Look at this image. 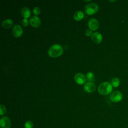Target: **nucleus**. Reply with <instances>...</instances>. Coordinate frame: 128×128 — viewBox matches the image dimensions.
<instances>
[{
  "mask_svg": "<svg viewBox=\"0 0 128 128\" xmlns=\"http://www.w3.org/2000/svg\"><path fill=\"white\" fill-rule=\"evenodd\" d=\"M62 47L58 44L52 45L48 50V54L52 58H57L62 54L63 53Z\"/></svg>",
  "mask_w": 128,
  "mask_h": 128,
  "instance_id": "obj_1",
  "label": "nucleus"
},
{
  "mask_svg": "<svg viewBox=\"0 0 128 128\" xmlns=\"http://www.w3.org/2000/svg\"><path fill=\"white\" fill-rule=\"evenodd\" d=\"M112 90V86L109 82H105L100 84L98 88V92L102 95H108Z\"/></svg>",
  "mask_w": 128,
  "mask_h": 128,
  "instance_id": "obj_2",
  "label": "nucleus"
},
{
  "mask_svg": "<svg viewBox=\"0 0 128 128\" xmlns=\"http://www.w3.org/2000/svg\"><path fill=\"white\" fill-rule=\"evenodd\" d=\"M98 10V6L96 3H90L86 4L84 8V12L86 14L88 15L92 14L96 12Z\"/></svg>",
  "mask_w": 128,
  "mask_h": 128,
  "instance_id": "obj_3",
  "label": "nucleus"
},
{
  "mask_svg": "<svg viewBox=\"0 0 128 128\" xmlns=\"http://www.w3.org/2000/svg\"><path fill=\"white\" fill-rule=\"evenodd\" d=\"M110 98L112 102H118L122 100V94L120 91L116 90L110 94Z\"/></svg>",
  "mask_w": 128,
  "mask_h": 128,
  "instance_id": "obj_4",
  "label": "nucleus"
},
{
  "mask_svg": "<svg viewBox=\"0 0 128 128\" xmlns=\"http://www.w3.org/2000/svg\"><path fill=\"white\" fill-rule=\"evenodd\" d=\"M0 126L2 128H10L12 123L10 118L6 116H3L0 119Z\"/></svg>",
  "mask_w": 128,
  "mask_h": 128,
  "instance_id": "obj_5",
  "label": "nucleus"
},
{
  "mask_svg": "<svg viewBox=\"0 0 128 128\" xmlns=\"http://www.w3.org/2000/svg\"><path fill=\"white\" fill-rule=\"evenodd\" d=\"M29 22L30 26L34 28H38L40 26L41 24V20L40 18L36 16H31L29 20Z\"/></svg>",
  "mask_w": 128,
  "mask_h": 128,
  "instance_id": "obj_6",
  "label": "nucleus"
},
{
  "mask_svg": "<svg viewBox=\"0 0 128 128\" xmlns=\"http://www.w3.org/2000/svg\"><path fill=\"white\" fill-rule=\"evenodd\" d=\"M88 26L92 30H95L98 28L99 22L96 18H92L88 22Z\"/></svg>",
  "mask_w": 128,
  "mask_h": 128,
  "instance_id": "obj_7",
  "label": "nucleus"
},
{
  "mask_svg": "<svg viewBox=\"0 0 128 128\" xmlns=\"http://www.w3.org/2000/svg\"><path fill=\"white\" fill-rule=\"evenodd\" d=\"M12 35L16 38L20 37L22 34V29L19 24H15L12 29Z\"/></svg>",
  "mask_w": 128,
  "mask_h": 128,
  "instance_id": "obj_8",
  "label": "nucleus"
},
{
  "mask_svg": "<svg viewBox=\"0 0 128 128\" xmlns=\"http://www.w3.org/2000/svg\"><path fill=\"white\" fill-rule=\"evenodd\" d=\"M74 80L75 82L78 84H82L86 82V78L82 74L78 72L74 75Z\"/></svg>",
  "mask_w": 128,
  "mask_h": 128,
  "instance_id": "obj_9",
  "label": "nucleus"
},
{
  "mask_svg": "<svg viewBox=\"0 0 128 128\" xmlns=\"http://www.w3.org/2000/svg\"><path fill=\"white\" fill-rule=\"evenodd\" d=\"M92 40L96 44H100L102 40V34L98 32H94L91 36Z\"/></svg>",
  "mask_w": 128,
  "mask_h": 128,
  "instance_id": "obj_10",
  "label": "nucleus"
},
{
  "mask_svg": "<svg viewBox=\"0 0 128 128\" xmlns=\"http://www.w3.org/2000/svg\"><path fill=\"white\" fill-rule=\"evenodd\" d=\"M96 88V86L93 82H88L84 84V90L89 93L94 92Z\"/></svg>",
  "mask_w": 128,
  "mask_h": 128,
  "instance_id": "obj_11",
  "label": "nucleus"
},
{
  "mask_svg": "<svg viewBox=\"0 0 128 128\" xmlns=\"http://www.w3.org/2000/svg\"><path fill=\"white\" fill-rule=\"evenodd\" d=\"M20 12L24 18H29L31 15L30 10L28 7L26 6H24L22 8Z\"/></svg>",
  "mask_w": 128,
  "mask_h": 128,
  "instance_id": "obj_12",
  "label": "nucleus"
},
{
  "mask_svg": "<svg viewBox=\"0 0 128 128\" xmlns=\"http://www.w3.org/2000/svg\"><path fill=\"white\" fill-rule=\"evenodd\" d=\"M12 25H13V22L10 18L6 19L2 23V26L5 28H10V27L12 26Z\"/></svg>",
  "mask_w": 128,
  "mask_h": 128,
  "instance_id": "obj_13",
  "label": "nucleus"
},
{
  "mask_svg": "<svg viewBox=\"0 0 128 128\" xmlns=\"http://www.w3.org/2000/svg\"><path fill=\"white\" fill-rule=\"evenodd\" d=\"M73 17L75 20H80L84 18V14L82 10H78L74 13Z\"/></svg>",
  "mask_w": 128,
  "mask_h": 128,
  "instance_id": "obj_14",
  "label": "nucleus"
},
{
  "mask_svg": "<svg viewBox=\"0 0 128 128\" xmlns=\"http://www.w3.org/2000/svg\"><path fill=\"white\" fill-rule=\"evenodd\" d=\"M120 80L118 78H114L110 80V84L114 87H118L120 84Z\"/></svg>",
  "mask_w": 128,
  "mask_h": 128,
  "instance_id": "obj_15",
  "label": "nucleus"
},
{
  "mask_svg": "<svg viewBox=\"0 0 128 128\" xmlns=\"http://www.w3.org/2000/svg\"><path fill=\"white\" fill-rule=\"evenodd\" d=\"M86 80L88 82H92L94 80V74L92 72H88L86 74Z\"/></svg>",
  "mask_w": 128,
  "mask_h": 128,
  "instance_id": "obj_16",
  "label": "nucleus"
},
{
  "mask_svg": "<svg viewBox=\"0 0 128 128\" xmlns=\"http://www.w3.org/2000/svg\"><path fill=\"white\" fill-rule=\"evenodd\" d=\"M6 110L5 106L3 104L0 105V115L2 116L6 114Z\"/></svg>",
  "mask_w": 128,
  "mask_h": 128,
  "instance_id": "obj_17",
  "label": "nucleus"
},
{
  "mask_svg": "<svg viewBox=\"0 0 128 128\" xmlns=\"http://www.w3.org/2000/svg\"><path fill=\"white\" fill-rule=\"evenodd\" d=\"M33 126V123L30 120H27L24 123L25 128H32Z\"/></svg>",
  "mask_w": 128,
  "mask_h": 128,
  "instance_id": "obj_18",
  "label": "nucleus"
},
{
  "mask_svg": "<svg viewBox=\"0 0 128 128\" xmlns=\"http://www.w3.org/2000/svg\"><path fill=\"white\" fill-rule=\"evenodd\" d=\"M32 12L33 13L36 15H38L40 13V8L38 7V6H36L33 8L32 10Z\"/></svg>",
  "mask_w": 128,
  "mask_h": 128,
  "instance_id": "obj_19",
  "label": "nucleus"
},
{
  "mask_svg": "<svg viewBox=\"0 0 128 128\" xmlns=\"http://www.w3.org/2000/svg\"><path fill=\"white\" fill-rule=\"evenodd\" d=\"M22 24L24 26H26L28 24V21L27 18H24L22 20Z\"/></svg>",
  "mask_w": 128,
  "mask_h": 128,
  "instance_id": "obj_20",
  "label": "nucleus"
},
{
  "mask_svg": "<svg viewBox=\"0 0 128 128\" xmlns=\"http://www.w3.org/2000/svg\"><path fill=\"white\" fill-rule=\"evenodd\" d=\"M85 34L87 36H92V30L89 29H87L85 31Z\"/></svg>",
  "mask_w": 128,
  "mask_h": 128,
  "instance_id": "obj_21",
  "label": "nucleus"
},
{
  "mask_svg": "<svg viewBox=\"0 0 128 128\" xmlns=\"http://www.w3.org/2000/svg\"><path fill=\"white\" fill-rule=\"evenodd\" d=\"M90 1H91L90 0H84V2H90Z\"/></svg>",
  "mask_w": 128,
  "mask_h": 128,
  "instance_id": "obj_22",
  "label": "nucleus"
},
{
  "mask_svg": "<svg viewBox=\"0 0 128 128\" xmlns=\"http://www.w3.org/2000/svg\"><path fill=\"white\" fill-rule=\"evenodd\" d=\"M115 1H116V0H112H112H109V2H115Z\"/></svg>",
  "mask_w": 128,
  "mask_h": 128,
  "instance_id": "obj_23",
  "label": "nucleus"
}]
</instances>
